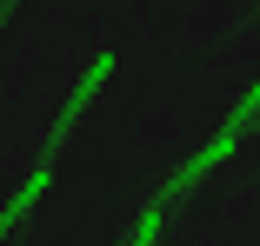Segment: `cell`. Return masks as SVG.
Listing matches in <instances>:
<instances>
[{
    "label": "cell",
    "instance_id": "1",
    "mask_svg": "<svg viewBox=\"0 0 260 246\" xmlns=\"http://www.w3.org/2000/svg\"><path fill=\"white\" fill-rule=\"evenodd\" d=\"M107 73H114V60H93V73H87V80H80V93H74V113H80L93 93H100V80H107Z\"/></svg>",
    "mask_w": 260,
    "mask_h": 246
}]
</instances>
